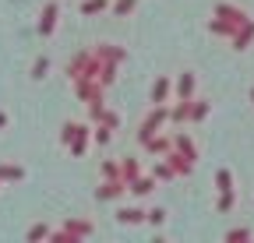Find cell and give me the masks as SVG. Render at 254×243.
<instances>
[{
  "instance_id": "cell-1",
  "label": "cell",
  "mask_w": 254,
  "mask_h": 243,
  "mask_svg": "<svg viewBox=\"0 0 254 243\" xmlns=\"http://www.w3.org/2000/svg\"><path fill=\"white\" fill-rule=\"evenodd\" d=\"M43 18H46V21H43V32H50V28H53V18H57V7H46Z\"/></svg>"
},
{
  "instance_id": "cell-2",
  "label": "cell",
  "mask_w": 254,
  "mask_h": 243,
  "mask_svg": "<svg viewBox=\"0 0 254 243\" xmlns=\"http://www.w3.org/2000/svg\"><path fill=\"white\" fill-rule=\"evenodd\" d=\"M0 127H4V116H0Z\"/></svg>"
}]
</instances>
